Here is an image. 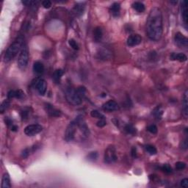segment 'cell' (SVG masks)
<instances>
[{
    "mask_svg": "<svg viewBox=\"0 0 188 188\" xmlns=\"http://www.w3.org/2000/svg\"><path fill=\"white\" fill-rule=\"evenodd\" d=\"M163 30L162 10L154 7L150 10L146 21V33L151 41H157L161 38Z\"/></svg>",
    "mask_w": 188,
    "mask_h": 188,
    "instance_id": "1",
    "label": "cell"
},
{
    "mask_svg": "<svg viewBox=\"0 0 188 188\" xmlns=\"http://www.w3.org/2000/svg\"><path fill=\"white\" fill-rule=\"evenodd\" d=\"M24 46V39H23L22 37H19V38H17L13 43H12V44L9 46L8 49L6 50V52L5 54V62H8L11 61L12 59L18 55V53H20V51H21V49H22Z\"/></svg>",
    "mask_w": 188,
    "mask_h": 188,
    "instance_id": "2",
    "label": "cell"
},
{
    "mask_svg": "<svg viewBox=\"0 0 188 188\" xmlns=\"http://www.w3.org/2000/svg\"><path fill=\"white\" fill-rule=\"evenodd\" d=\"M65 96L66 101L73 106H77L82 102L83 96L78 92L77 89H74V87H67L65 91Z\"/></svg>",
    "mask_w": 188,
    "mask_h": 188,
    "instance_id": "3",
    "label": "cell"
},
{
    "mask_svg": "<svg viewBox=\"0 0 188 188\" xmlns=\"http://www.w3.org/2000/svg\"><path fill=\"white\" fill-rule=\"evenodd\" d=\"M76 135H77V125L74 119L69 123V126L66 128L64 139L66 142H71L76 139Z\"/></svg>",
    "mask_w": 188,
    "mask_h": 188,
    "instance_id": "4",
    "label": "cell"
},
{
    "mask_svg": "<svg viewBox=\"0 0 188 188\" xmlns=\"http://www.w3.org/2000/svg\"><path fill=\"white\" fill-rule=\"evenodd\" d=\"M29 62V50L26 44L23 46L18 58V66L21 70H25Z\"/></svg>",
    "mask_w": 188,
    "mask_h": 188,
    "instance_id": "5",
    "label": "cell"
},
{
    "mask_svg": "<svg viewBox=\"0 0 188 188\" xmlns=\"http://www.w3.org/2000/svg\"><path fill=\"white\" fill-rule=\"evenodd\" d=\"M118 157L116 154V149L113 146H109L105 150V156H104V161L106 164H112L117 161Z\"/></svg>",
    "mask_w": 188,
    "mask_h": 188,
    "instance_id": "6",
    "label": "cell"
},
{
    "mask_svg": "<svg viewBox=\"0 0 188 188\" xmlns=\"http://www.w3.org/2000/svg\"><path fill=\"white\" fill-rule=\"evenodd\" d=\"M33 85L34 87L36 88L37 92L41 96H44L46 94V89H47V84L44 79L36 78L33 81Z\"/></svg>",
    "mask_w": 188,
    "mask_h": 188,
    "instance_id": "7",
    "label": "cell"
},
{
    "mask_svg": "<svg viewBox=\"0 0 188 188\" xmlns=\"http://www.w3.org/2000/svg\"><path fill=\"white\" fill-rule=\"evenodd\" d=\"M43 126L40 124H30L25 127L24 133L27 136H34L42 132Z\"/></svg>",
    "mask_w": 188,
    "mask_h": 188,
    "instance_id": "8",
    "label": "cell"
},
{
    "mask_svg": "<svg viewBox=\"0 0 188 188\" xmlns=\"http://www.w3.org/2000/svg\"><path fill=\"white\" fill-rule=\"evenodd\" d=\"M174 41L176 46L180 48H187L188 46V39L181 33H177L175 35Z\"/></svg>",
    "mask_w": 188,
    "mask_h": 188,
    "instance_id": "9",
    "label": "cell"
},
{
    "mask_svg": "<svg viewBox=\"0 0 188 188\" xmlns=\"http://www.w3.org/2000/svg\"><path fill=\"white\" fill-rule=\"evenodd\" d=\"M127 45L130 47H133V46H137L142 42V37L138 34H134L131 35L129 37L127 38Z\"/></svg>",
    "mask_w": 188,
    "mask_h": 188,
    "instance_id": "10",
    "label": "cell"
},
{
    "mask_svg": "<svg viewBox=\"0 0 188 188\" xmlns=\"http://www.w3.org/2000/svg\"><path fill=\"white\" fill-rule=\"evenodd\" d=\"M102 109L105 111H107V112H113V111H116L119 109V105L116 101L114 100H109L106 103H105L102 105Z\"/></svg>",
    "mask_w": 188,
    "mask_h": 188,
    "instance_id": "11",
    "label": "cell"
},
{
    "mask_svg": "<svg viewBox=\"0 0 188 188\" xmlns=\"http://www.w3.org/2000/svg\"><path fill=\"white\" fill-rule=\"evenodd\" d=\"M44 107H45V110L46 111V112L51 117H59V116L61 115V112L60 110H57L56 108H55L53 105H51V104L46 103Z\"/></svg>",
    "mask_w": 188,
    "mask_h": 188,
    "instance_id": "12",
    "label": "cell"
},
{
    "mask_svg": "<svg viewBox=\"0 0 188 188\" xmlns=\"http://www.w3.org/2000/svg\"><path fill=\"white\" fill-rule=\"evenodd\" d=\"M24 93L20 89L19 90H10L8 93V98L12 99V98H18V99H22L24 97Z\"/></svg>",
    "mask_w": 188,
    "mask_h": 188,
    "instance_id": "13",
    "label": "cell"
},
{
    "mask_svg": "<svg viewBox=\"0 0 188 188\" xmlns=\"http://www.w3.org/2000/svg\"><path fill=\"white\" fill-rule=\"evenodd\" d=\"M181 13H182V20L184 21V24L185 25V27L187 29V2L185 1L181 2Z\"/></svg>",
    "mask_w": 188,
    "mask_h": 188,
    "instance_id": "14",
    "label": "cell"
},
{
    "mask_svg": "<svg viewBox=\"0 0 188 188\" xmlns=\"http://www.w3.org/2000/svg\"><path fill=\"white\" fill-rule=\"evenodd\" d=\"M38 148H39V146H37V145H35V146H32V147H30V148H25V149L23 150L22 152H21V157L24 159L27 158L30 155V154L35 152Z\"/></svg>",
    "mask_w": 188,
    "mask_h": 188,
    "instance_id": "15",
    "label": "cell"
},
{
    "mask_svg": "<svg viewBox=\"0 0 188 188\" xmlns=\"http://www.w3.org/2000/svg\"><path fill=\"white\" fill-rule=\"evenodd\" d=\"M121 10V5L118 2H114L110 8V11L114 17L119 16Z\"/></svg>",
    "mask_w": 188,
    "mask_h": 188,
    "instance_id": "16",
    "label": "cell"
},
{
    "mask_svg": "<svg viewBox=\"0 0 188 188\" xmlns=\"http://www.w3.org/2000/svg\"><path fill=\"white\" fill-rule=\"evenodd\" d=\"M171 60H178L179 62L187 61V57L183 53H172L171 55Z\"/></svg>",
    "mask_w": 188,
    "mask_h": 188,
    "instance_id": "17",
    "label": "cell"
},
{
    "mask_svg": "<svg viewBox=\"0 0 188 188\" xmlns=\"http://www.w3.org/2000/svg\"><path fill=\"white\" fill-rule=\"evenodd\" d=\"M2 188H10L11 187V183H10V178L8 173H5L2 179Z\"/></svg>",
    "mask_w": 188,
    "mask_h": 188,
    "instance_id": "18",
    "label": "cell"
},
{
    "mask_svg": "<svg viewBox=\"0 0 188 188\" xmlns=\"http://www.w3.org/2000/svg\"><path fill=\"white\" fill-rule=\"evenodd\" d=\"M188 91L187 90H185L184 94V97H183V108H182V110H183V114L184 115V117L187 118V115H188Z\"/></svg>",
    "mask_w": 188,
    "mask_h": 188,
    "instance_id": "19",
    "label": "cell"
},
{
    "mask_svg": "<svg viewBox=\"0 0 188 188\" xmlns=\"http://www.w3.org/2000/svg\"><path fill=\"white\" fill-rule=\"evenodd\" d=\"M34 72L37 74H41L44 71V66L40 61H36L33 64Z\"/></svg>",
    "mask_w": 188,
    "mask_h": 188,
    "instance_id": "20",
    "label": "cell"
},
{
    "mask_svg": "<svg viewBox=\"0 0 188 188\" xmlns=\"http://www.w3.org/2000/svg\"><path fill=\"white\" fill-rule=\"evenodd\" d=\"M103 37V32L101 27H97L94 30V39L96 42H98L101 40Z\"/></svg>",
    "mask_w": 188,
    "mask_h": 188,
    "instance_id": "21",
    "label": "cell"
},
{
    "mask_svg": "<svg viewBox=\"0 0 188 188\" xmlns=\"http://www.w3.org/2000/svg\"><path fill=\"white\" fill-rule=\"evenodd\" d=\"M63 74H64V72L62 69H57L56 71L54 72V74L52 75V79L54 81H55V83H57V84L60 83V80H61Z\"/></svg>",
    "mask_w": 188,
    "mask_h": 188,
    "instance_id": "22",
    "label": "cell"
},
{
    "mask_svg": "<svg viewBox=\"0 0 188 188\" xmlns=\"http://www.w3.org/2000/svg\"><path fill=\"white\" fill-rule=\"evenodd\" d=\"M132 8L134 10H135L136 11L138 12H143L145 11L146 8H145V5L143 4L142 2H135L132 4Z\"/></svg>",
    "mask_w": 188,
    "mask_h": 188,
    "instance_id": "23",
    "label": "cell"
},
{
    "mask_svg": "<svg viewBox=\"0 0 188 188\" xmlns=\"http://www.w3.org/2000/svg\"><path fill=\"white\" fill-rule=\"evenodd\" d=\"M84 10H85V6H84L83 5L77 4L76 5H75L74 8V12H75L76 15L79 16H81L82 14H83Z\"/></svg>",
    "mask_w": 188,
    "mask_h": 188,
    "instance_id": "24",
    "label": "cell"
},
{
    "mask_svg": "<svg viewBox=\"0 0 188 188\" xmlns=\"http://www.w3.org/2000/svg\"><path fill=\"white\" fill-rule=\"evenodd\" d=\"M124 130L127 134H129V135H135L136 134V132H137L136 128H135L132 124L126 125L124 127Z\"/></svg>",
    "mask_w": 188,
    "mask_h": 188,
    "instance_id": "25",
    "label": "cell"
},
{
    "mask_svg": "<svg viewBox=\"0 0 188 188\" xmlns=\"http://www.w3.org/2000/svg\"><path fill=\"white\" fill-rule=\"evenodd\" d=\"M145 148H146V151H147L150 155H155L157 153V148L154 146H152V145H146V146H145Z\"/></svg>",
    "mask_w": 188,
    "mask_h": 188,
    "instance_id": "26",
    "label": "cell"
},
{
    "mask_svg": "<svg viewBox=\"0 0 188 188\" xmlns=\"http://www.w3.org/2000/svg\"><path fill=\"white\" fill-rule=\"evenodd\" d=\"M90 115L92 116L93 118H95V119H105V115H104L102 113H101L99 111L96 110H94L91 111Z\"/></svg>",
    "mask_w": 188,
    "mask_h": 188,
    "instance_id": "27",
    "label": "cell"
},
{
    "mask_svg": "<svg viewBox=\"0 0 188 188\" xmlns=\"http://www.w3.org/2000/svg\"><path fill=\"white\" fill-rule=\"evenodd\" d=\"M10 101L8 100H5L2 103L1 106H0V112H1L2 114H3L4 112L6 111V110H8V108L10 107Z\"/></svg>",
    "mask_w": 188,
    "mask_h": 188,
    "instance_id": "28",
    "label": "cell"
},
{
    "mask_svg": "<svg viewBox=\"0 0 188 188\" xmlns=\"http://www.w3.org/2000/svg\"><path fill=\"white\" fill-rule=\"evenodd\" d=\"M98 158V153L96 151H93L90 152L88 155L87 156V160L91 162H94L97 160Z\"/></svg>",
    "mask_w": 188,
    "mask_h": 188,
    "instance_id": "29",
    "label": "cell"
},
{
    "mask_svg": "<svg viewBox=\"0 0 188 188\" xmlns=\"http://www.w3.org/2000/svg\"><path fill=\"white\" fill-rule=\"evenodd\" d=\"M147 130L151 134H157V131H158V129H157V127L156 125L151 124V125H149V126L147 127Z\"/></svg>",
    "mask_w": 188,
    "mask_h": 188,
    "instance_id": "30",
    "label": "cell"
},
{
    "mask_svg": "<svg viewBox=\"0 0 188 188\" xmlns=\"http://www.w3.org/2000/svg\"><path fill=\"white\" fill-rule=\"evenodd\" d=\"M69 44L70 46H71V48H72L74 50H78L79 49V45L78 44L76 43V41L74 40V39H70L69 41Z\"/></svg>",
    "mask_w": 188,
    "mask_h": 188,
    "instance_id": "31",
    "label": "cell"
},
{
    "mask_svg": "<svg viewBox=\"0 0 188 188\" xmlns=\"http://www.w3.org/2000/svg\"><path fill=\"white\" fill-rule=\"evenodd\" d=\"M161 170H162V171L163 172H165V173H172V168L169 165H168V164H165V165H164L163 166H162V168H161Z\"/></svg>",
    "mask_w": 188,
    "mask_h": 188,
    "instance_id": "32",
    "label": "cell"
},
{
    "mask_svg": "<svg viewBox=\"0 0 188 188\" xmlns=\"http://www.w3.org/2000/svg\"><path fill=\"white\" fill-rule=\"evenodd\" d=\"M186 168V163L183 162H178L176 163V168L179 171H182Z\"/></svg>",
    "mask_w": 188,
    "mask_h": 188,
    "instance_id": "33",
    "label": "cell"
},
{
    "mask_svg": "<svg viewBox=\"0 0 188 188\" xmlns=\"http://www.w3.org/2000/svg\"><path fill=\"white\" fill-rule=\"evenodd\" d=\"M107 124V121H105V119H100L99 121H98L97 123H96V125H97L98 127H100V128H102V127L105 126Z\"/></svg>",
    "mask_w": 188,
    "mask_h": 188,
    "instance_id": "34",
    "label": "cell"
},
{
    "mask_svg": "<svg viewBox=\"0 0 188 188\" xmlns=\"http://www.w3.org/2000/svg\"><path fill=\"white\" fill-rule=\"evenodd\" d=\"M42 5L44 8L49 9L51 8V2L49 1V0H45V1L42 2Z\"/></svg>",
    "mask_w": 188,
    "mask_h": 188,
    "instance_id": "35",
    "label": "cell"
},
{
    "mask_svg": "<svg viewBox=\"0 0 188 188\" xmlns=\"http://www.w3.org/2000/svg\"><path fill=\"white\" fill-rule=\"evenodd\" d=\"M160 107H157V108L154 110V115L157 116V117H160L162 113V111L160 110Z\"/></svg>",
    "mask_w": 188,
    "mask_h": 188,
    "instance_id": "36",
    "label": "cell"
},
{
    "mask_svg": "<svg viewBox=\"0 0 188 188\" xmlns=\"http://www.w3.org/2000/svg\"><path fill=\"white\" fill-rule=\"evenodd\" d=\"M28 115H29V112L27 110H23L21 111V116L22 120H26L28 119Z\"/></svg>",
    "mask_w": 188,
    "mask_h": 188,
    "instance_id": "37",
    "label": "cell"
},
{
    "mask_svg": "<svg viewBox=\"0 0 188 188\" xmlns=\"http://www.w3.org/2000/svg\"><path fill=\"white\" fill-rule=\"evenodd\" d=\"M187 147H188L187 140H183L182 143H181V148L183 150H186Z\"/></svg>",
    "mask_w": 188,
    "mask_h": 188,
    "instance_id": "38",
    "label": "cell"
},
{
    "mask_svg": "<svg viewBox=\"0 0 188 188\" xmlns=\"http://www.w3.org/2000/svg\"><path fill=\"white\" fill-rule=\"evenodd\" d=\"M181 186L183 187H188V179L187 178L184 179L181 181Z\"/></svg>",
    "mask_w": 188,
    "mask_h": 188,
    "instance_id": "39",
    "label": "cell"
},
{
    "mask_svg": "<svg viewBox=\"0 0 188 188\" xmlns=\"http://www.w3.org/2000/svg\"><path fill=\"white\" fill-rule=\"evenodd\" d=\"M131 152H132V156L134 157V158L137 157V150H136V148H132Z\"/></svg>",
    "mask_w": 188,
    "mask_h": 188,
    "instance_id": "40",
    "label": "cell"
},
{
    "mask_svg": "<svg viewBox=\"0 0 188 188\" xmlns=\"http://www.w3.org/2000/svg\"><path fill=\"white\" fill-rule=\"evenodd\" d=\"M18 129H19V128H18L17 126H16V125H12L11 126V131L12 132H16L18 131Z\"/></svg>",
    "mask_w": 188,
    "mask_h": 188,
    "instance_id": "41",
    "label": "cell"
},
{
    "mask_svg": "<svg viewBox=\"0 0 188 188\" xmlns=\"http://www.w3.org/2000/svg\"><path fill=\"white\" fill-rule=\"evenodd\" d=\"M171 3H172V4H177V1H175V2H171Z\"/></svg>",
    "mask_w": 188,
    "mask_h": 188,
    "instance_id": "42",
    "label": "cell"
}]
</instances>
